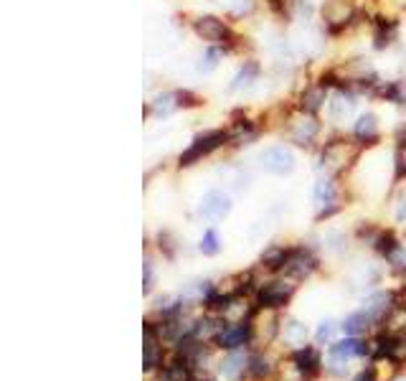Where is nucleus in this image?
<instances>
[{
    "mask_svg": "<svg viewBox=\"0 0 406 381\" xmlns=\"http://www.w3.org/2000/svg\"><path fill=\"white\" fill-rule=\"evenodd\" d=\"M361 145H363V143L358 138H338V140L325 143V147H323V168L330 173V176H336V173L345 171L348 160L358 158Z\"/></svg>",
    "mask_w": 406,
    "mask_h": 381,
    "instance_id": "obj_1",
    "label": "nucleus"
},
{
    "mask_svg": "<svg viewBox=\"0 0 406 381\" xmlns=\"http://www.w3.org/2000/svg\"><path fill=\"white\" fill-rule=\"evenodd\" d=\"M226 143H228V130H209V133L196 135L193 143L188 145V150L180 152L178 165H180V168H190V165H196L198 160L209 158L211 152L223 147Z\"/></svg>",
    "mask_w": 406,
    "mask_h": 381,
    "instance_id": "obj_2",
    "label": "nucleus"
},
{
    "mask_svg": "<svg viewBox=\"0 0 406 381\" xmlns=\"http://www.w3.org/2000/svg\"><path fill=\"white\" fill-rule=\"evenodd\" d=\"M193 31H196L198 38L203 41H209L211 46H226V49H234V33L223 23L221 18H216V16H198L193 20Z\"/></svg>",
    "mask_w": 406,
    "mask_h": 381,
    "instance_id": "obj_3",
    "label": "nucleus"
},
{
    "mask_svg": "<svg viewBox=\"0 0 406 381\" xmlns=\"http://www.w3.org/2000/svg\"><path fill=\"white\" fill-rule=\"evenodd\" d=\"M297 285H292V279H272L266 285L259 287L257 292V305L262 310H279L292 300Z\"/></svg>",
    "mask_w": 406,
    "mask_h": 381,
    "instance_id": "obj_4",
    "label": "nucleus"
},
{
    "mask_svg": "<svg viewBox=\"0 0 406 381\" xmlns=\"http://www.w3.org/2000/svg\"><path fill=\"white\" fill-rule=\"evenodd\" d=\"M252 341H254L252 320H244V323H223V328L219 330V336H216V343L226 351H239Z\"/></svg>",
    "mask_w": 406,
    "mask_h": 381,
    "instance_id": "obj_5",
    "label": "nucleus"
},
{
    "mask_svg": "<svg viewBox=\"0 0 406 381\" xmlns=\"http://www.w3.org/2000/svg\"><path fill=\"white\" fill-rule=\"evenodd\" d=\"M262 160V168L272 176H290L295 171V155H292L290 147L285 145H272L266 147L264 152L259 155Z\"/></svg>",
    "mask_w": 406,
    "mask_h": 381,
    "instance_id": "obj_6",
    "label": "nucleus"
},
{
    "mask_svg": "<svg viewBox=\"0 0 406 381\" xmlns=\"http://www.w3.org/2000/svg\"><path fill=\"white\" fill-rule=\"evenodd\" d=\"M317 270V257L310 252V249H304V247H297V249H292L290 252V260H287L285 270L282 272H287L290 277L295 279H304V277H310L312 272Z\"/></svg>",
    "mask_w": 406,
    "mask_h": 381,
    "instance_id": "obj_7",
    "label": "nucleus"
},
{
    "mask_svg": "<svg viewBox=\"0 0 406 381\" xmlns=\"http://www.w3.org/2000/svg\"><path fill=\"white\" fill-rule=\"evenodd\" d=\"M198 211H201V216L211 219V222H219V219L228 216V211H231V198H228L226 193H221V190H209V193L201 198Z\"/></svg>",
    "mask_w": 406,
    "mask_h": 381,
    "instance_id": "obj_8",
    "label": "nucleus"
},
{
    "mask_svg": "<svg viewBox=\"0 0 406 381\" xmlns=\"http://www.w3.org/2000/svg\"><path fill=\"white\" fill-rule=\"evenodd\" d=\"M290 361L302 371L304 379H312V376L320 374L323 368V361H320V351L310 349V346H300L297 351H292Z\"/></svg>",
    "mask_w": 406,
    "mask_h": 381,
    "instance_id": "obj_9",
    "label": "nucleus"
},
{
    "mask_svg": "<svg viewBox=\"0 0 406 381\" xmlns=\"http://www.w3.org/2000/svg\"><path fill=\"white\" fill-rule=\"evenodd\" d=\"M317 133H320V125H317L315 114H307V117H302V120L292 122V127H290L292 143L300 147H310L312 143H315Z\"/></svg>",
    "mask_w": 406,
    "mask_h": 381,
    "instance_id": "obj_10",
    "label": "nucleus"
},
{
    "mask_svg": "<svg viewBox=\"0 0 406 381\" xmlns=\"http://www.w3.org/2000/svg\"><path fill=\"white\" fill-rule=\"evenodd\" d=\"M396 310V298L393 292H376L366 300V313L374 323H381L383 318H388V313Z\"/></svg>",
    "mask_w": 406,
    "mask_h": 381,
    "instance_id": "obj_11",
    "label": "nucleus"
},
{
    "mask_svg": "<svg viewBox=\"0 0 406 381\" xmlns=\"http://www.w3.org/2000/svg\"><path fill=\"white\" fill-rule=\"evenodd\" d=\"M325 102H328V87L317 82L300 95V109H302L304 114H317L325 107Z\"/></svg>",
    "mask_w": 406,
    "mask_h": 381,
    "instance_id": "obj_12",
    "label": "nucleus"
},
{
    "mask_svg": "<svg viewBox=\"0 0 406 381\" xmlns=\"http://www.w3.org/2000/svg\"><path fill=\"white\" fill-rule=\"evenodd\" d=\"M160 381H193V366H190V361H185L183 356L176 353L171 363H165L160 368Z\"/></svg>",
    "mask_w": 406,
    "mask_h": 381,
    "instance_id": "obj_13",
    "label": "nucleus"
},
{
    "mask_svg": "<svg viewBox=\"0 0 406 381\" xmlns=\"http://www.w3.org/2000/svg\"><path fill=\"white\" fill-rule=\"evenodd\" d=\"M221 374L228 381H239L244 374H249V356H244L241 351H231L221 363Z\"/></svg>",
    "mask_w": 406,
    "mask_h": 381,
    "instance_id": "obj_14",
    "label": "nucleus"
},
{
    "mask_svg": "<svg viewBox=\"0 0 406 381\" xmlns=\"http://www.w3.org/2000/svg\"><path fill=\"white\" fill-rule=\"evenodd\" d=\"M353 135L361 140L363 145H374V140H379V120H376V114L371 112L361 114L353 127Z\"/></svg>",
    "mask_w": 406,
    "mask_h": 381,
    "instance_id": "obj_15",
    "label": "nucleus"
},
{
    "mask_svg": "<svg viewBox=\"0 0 406 381\" xmlns=\"http://www.w3.org/2000/svg\"><path fill=\"white\" fill-rule=\"evenodd\" d=\"M290 252L292 249L282 247V244H272L269 249H264L262 252V267H266V270H272V272H277V270H285L287 260H290Z\"/></svg>",
    "mask_w": 406,
    "mask_h": 381,
    "instance_id": "obj_16",
    "label": "nucleus"
},
{
    "mask_svg": "<svg viewBox=\"0 0 406 381\" xmlns=\"http://www.w3.org/2000/svg\"><path fill=\"white\" fill-rule=\"evenodd\" d=\"M396 38V20H386V18H379L374 23V46L376 49H386Z\"/></svg>",
    "mask_w": 406,
    "mask_h": 381,
    "instance_id": "obj_17",
    "label": "nucleus"
},
{
    "mask_svg": "<svg viewBox=\"0 0 406 381\" xmlns=\"http://www.w3.org/2000/svg\"><path fill=\"white\" fill-rule=\"evenodd\" d=\"M279 333L285 338V343L290 346H304V338H307V328L297 320H287V323L279 325Z\"/></svg>",
    "mask_w": 406,
    "mask_h": 381,
    "instance_id": "obj_18",
    "label": "nucleus"
},
{
    "mask_svg": "<svg viewBox=\"0 0 406 381\" xmlns=\"http://www.w3.org/2000/svg\"><path fill=\"white\" fill-rule=\"evenodd\" d=\"M374 249L381 254V257H388V260H391L393 254L401 249V244H399V239L393 236V231H383V229H381V234L376 236V241H374Z\"/></svg>",
    "mask_w": 406,
    "mask_h": 381,
    "instance_id": "obj_19",
    "label": "nucleus"
},
{
    "mask_svg": "<svg viewBox=\"0 0 406 381\" xmlns=\"http://www.w3.org/2000/svg\"><path fill=\"white\" fill-rule=\"evenodd\" d=\"M386 358H388V361H393V363H404L406 361V333H399V336H388Z\"/></svg>",
    "mask_w": 406,
    "mask_h": 381,
    "instance_id": "obj_20",
    "label": "nucleus"
},
{
    "mask_svg": "<svg viewBox=\"0 0 406 381\" xmlns=\"http://www.w3.org/2000/svg\"><path fill=\"white\" fill-rule=\"evenodd\" d=\"M257 76H259V64H257V61H244V66L236 71L231 89L236 92V89H241V87H249V84H252Z\"/></svg>",
    "mask_w": 406,
    "mask_h": 381,
    "instance_id": "obj_21",
    "label": "nucleus"
},
{
    "mask_svg": "<svg viewBox=\"0 0 406 381\" xmlns=\"http://www.w3.org/2000/svg\"><path fill=\"white\" fill-rule=\"evenodd\" d=\"M393 176H396V181L406 178V130L399 133V145H396V155H393Z\"/></svg>",
    "mask_w": 406,
    "mask_h": 381,
    "instance_id": "obj_22",
    "label": "nucleus"
},
{
    "mask_svg": "<svg viewBox=\"0 0 406 381\" xmlns=\"http://www.w3.org/2000/svg\"><path fill=\"white\" fill-rule=\"evenodd\" d=\"M219 59H221V49H219V46H209V49L198 56L196 69L201 71V74H209V71H214L216 66H219Z\"/></svg>",
    "mask_w": 406,
    "mask_h": 381,
    "instance_id": "obj_23",
    "label": "nucleus"
},
{
    "mask_svg": "<svg viewBox=\"0 0 406 381\" xmlns=\"http://www.w3.org/2000/svg\"><path fill=\"white\" fill-rule=\"evenodd\" d=\"M368 323H374L371 318H368V313H353V315L345 318V323H343V330L348 333V336H358V333H363V330L368 328Z\"/></svg>",
    "mask_w": 406,
    "mask_h": 381,
    "instance_id": "obj_24",
    "label": "nucleus"
},
{
    "mask_svg": "<svg viewBox=\"0 0 406 381\" xmlns=\"http://www.w3.org/2000/svg\"><path fill=\"white\" fill-rule=\"evenodd\" d=\"M333 198H336V186H333V181L330 178H323V181H317L315 186V203L317 206H330L333 203Z\"/></svg>",
    "mask_w": 406,
    "mask_h": 381,
    "instance_id": "obj_25",
    "label": "nucleus"
},
{
    "mask_svg": "<svg viewBox=\"0 0 406 381\" xmlns=\"http://www.w3.org/2000/svg\"><path fill=\"white\" fill-rule=\"evenodd\" d=\"M173 109H178V99H176V92H165V95H158L155 102H152V112L158 114H171Z\"/></svg>",
    "mask_w": 406,
    "mask_h": 381,
    "instance_id": "obj_26",
    "label": "nucleus"
},
{
    "mask_svg": "<svg viewBox=\"0 0 406 381\" xmlns=\"http://www.w3.org/2000/svg\"><path fill=\"white\" fill-rule=\"evenodd\" d=\"M272 374V363L266 361L264 356H249V376L254 379H262V376H269Z\"/></svg>",
    "mask_w": 406,
    "mask_h": 381,
    "instance_id": "obj_27",
    "label": "nucleus"
},
{
    "mask_svg": "<svg viewBox=\"0 0 406 381\" xmlns=\"http://www.w3.org/2000/svg\"><path fill=\"white\" fill-rule=\"evenodd\" d=\"M198 249H201L206 257H214V254H219V249H221V244H219V234H216L214 229H209L206 234H203L201 244H198Z\"/></svg>",
    "mask_w": 406,
    "mask_h": 381,
    "instance_id": "obj_28",
    "label": "nucleus"
},
{
    "mask_svg": "<svg viewBox=\"0 0 406 381\" xmlns=\"http://www.w3.org/2000/svg\"><path fill=\"white\" fill-rule=\"evenodd\" d=\"M176 99H178V107H185V109H190V107H198L201 104V97L198 95H193L190 89H180V92H176Z\"/></svg>",
    "mask_w": 406,
    "mask_h": 381,
    "instance_id": "obj_29",
    "label": "nucleus"
},
{
    "mask_svg": "<svg viewBox=\"0 0 406 381\" xmlns=\"http://www.w3.org/2000/svg\"><path fill=\"white\" fill-rule=\"evenodd\" d=\"M336 328H338V325L333 323V320H323V323H320V328H317V341H320V343L330 341V338H333V333H336Z\"/></svg>",
    "mask_w": 406,
    "mask_h": 381,
    "instance_id": "obj_30",
    "label": "nucleus"
},
{
    "mask_svg": "<svg viewBox=\"0 0 406 381\" xmlns=\"http://www.w3.org/2000/svg\"><path fill=\"white\" fill-rule=\"evenodd\" d=\"M381 234V229H376V226H371V224H366V226H361L358 229V239H366L368 244H374L376 241V236Z\"/></svg>",
    "mask_w": 406,
    "mask_h": 381,
    "instance_id": "obj_31",
    "label": "nucleus"
},
{
    "mask_svg": "<svg viewBox=\"0 0 406 381\" xmlns=\"http://www.w3.org/2000/svg\"><path fill=\"white\" fill-rule=\"evenodd\" d=\"M158 241H160V252H165L168 257H173V254H176V244H173V239H171V234H168V231H163V234L158 236Z\"/></svg>",
    "mask_w": 406,
    "mask_h": 381,
    "instance_id": "obj_32",
    "label": "nucleus"
},
{
    "mask_svg": "<svg viewBox=\"0 0 406 381\" xmlns=\"http://www.w3.org/2000/svg\"><path fill=\"white\" fill-rule=\"evenodd\" d=\"M142 272H145V279H142V292L152 290V262H142Z\"/></svg>",
    "mask_w": 406,
    "mask_h": 381,
    "instance_id": "obj_33",
    "label": "nucleus"
},
{
    "mask_svg": "<svg viewBox=\"0 0 406 381\" xmlns=\"http://www.w3.org/2000/svg\"><path fill=\"white\" fill-rule=\"evenodd\" d=\"M355 381H376V368H374V366L363 368L361 374L355 376Z\"/></svg>",
    "mask_w": 406,
    "mask_h": 381,
    "instance_id": "obj_34",
    "label": "nucleus"
},
{
    "mask_svg": "<svg viewBox=\"0 0 406 381\" xmlns=\"http://www.w3.org/2000/svg\"><path fill=\"white\" fill-rule=\"evenodd\" d=\"M396 219H399V222H404V219H406V193H401V198H399V206H396Z\"/></svg>",
    "mask_w": 406,
    "mask_h": 381,
    "instance_id": "obj_35",
    "label": "nucleus"
},
{
    "mask_svg": "<svg viewBox=\"0 0 406 381\" xmlns=\"http://www.w3.org/2000/svg\"><path fill=\"white\" fill-rule=\"evenodd\" d=\"M269 3H274V6H277V3H279V0H269Z\"/></svg>",
    "mask_w": 406,
    "mask_h": 381,
    "instance_id": "obj_36",
    "label": "nucleus"
},
{
    "mask_svg": "<svg viewBox=\"0 0 406 381\" xmlns=\"http://www.w3.org/2000/svg\"><path fill=\"white\" fill-rule=\"evenodd\" d=\"M396 381H406V376H401V379H396Z\"/></svg>",
    "mask_w": 406,
    "mask_h": 381,
    "instance_id": "obj_37",
    "label": "nucleus"
}]
</instances>
